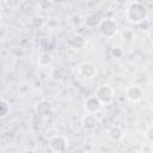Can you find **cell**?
<instances>
[{"instance_id":"5b68a950","label":"cell","mask_w":153,"mask_h":153,"mask_svg":"<svg viewBox=\"0 0 153 153\" xmlns=\"http://www.w3.org/2000/svg\"><path fill=\"white\" fill-rule=\"evenodd\" d=\"M124 96H126V98L129 102H131V103H139V102L142 100L145 93H143V90L139 85H129L124 90Z\"/></svg>"},{"instance_id":"2e32d148","label":"cell","mask_w":153,"mask_h":153,"mask_svg":"<svg viewBox=\"0 0 153 153\" xmlns=\"http://www.w3.org/2000/svg\"><path fill=\"white\" fill-rule=\"evenodd\" d=\"M137 29H139L141 32H147V31L151 29V22H149L148 19L142 20L141 23L137 24Z\"/></svg>"},{"instance_id":"ac0fdd59","label":"cell","mask_w":153,"mask_h":153,"mask_svg":"<svg viewBox=\"0 0 153 153\" xmlns=\"http://www.w3.org/2000/svg\"><path fill=\"white\" fill-rule=\"evenodd\" d=\"M29 90H30V85L29 84H20L19 87H18V91L20 93H26Z\"/></svg>"},{"instance_id":"ffe728a7","label":"cell","mask_w":153,"mask_h":153,"mask_svg":"<svg viewBox=\"0 0 153 153\" xmlns=\"http://www.w3.org/2000/svg\"><path fill=\"white\" fill-rule=\"evenodd\" d=\"M72 22H73L74 25H78V24L80 23V16H78V14H73V16H72Z\"/></svg>"},{"instance_id":"8fae6325","label":"cell","mask_w":153,"mask_h":153,"mask_svg":"<svg viewBox=\"0 0 153 153\" xmlns=\"http://www.w3.org/2000/svg\"><path fill=\"white\" fill-rule=\"evenodd\" d=\"M86 38L80 35V33H76V35H73L71 38H69V45L74 49V50H81L85 48L86 45Z\"/></svg>"},{"instance_id":"d6986e66","label":"cell","mask_w":153,"mask_h":153,"mask_svg":"<svg viewBox=\"0 0 153 153\" xmlns=\"http://www.w3.org/2000/svg\"><path fill=\"white\" fill-rule=\"evenodd\" d=\"M53 76H54V79L61 80V79H62V74H61V71H60V69H54V72H53Z\"/></svg>"},{"instance_id":"cb8c5ba5","label":"cell","mask_w":153,"mask_h":153,"mask_svg":"<svg viewBox=\"0 0 153 153\" xmlns=\"http://www.w3.org/2000/svg\"><path fill=\"white\" fill-rule=\"evenodd\" d=\"M85 153H96V152H92V151H88V152H85Z\"/></svg>"},{"instance_id":"9a60e30c","label":"cell","mask_w":153,"mask_h":153,"mask_svg":"<svg viewBox=\"0 0 153 153\" xmlns=\"http://www.w3.org/2000/svg\"><path fill=\"white\" fill-rule=\"evenodd\" d=\"M10 112V104L5 99H0V118H4Z\"/></svg>"},{"instance_id":"484cf974","label":"cell","mask_w":153,"mask_h":153,"mask_svg":"<svg viewBox=\"0 0 153 153\" xmlns=\"http://www.w3.org/2000/svg\"><path fill=\"white\" fill-rule=\"evenodd\" d=\"M0 84H1V79H0Z\"/></svg>"},{"instance_id":"52a82bcc","label":"cell","mask_w":153,"mask_h":153,"mask_svg":"<svg viewBox=\"0 0 153 153\" xmlns=\"http://www.w3.org/2000/svg\"><path fill=\"white\" fill-rule=\"evenodd\" d=\"M103 108V104L94 97V96H90L84 100V109L86 110L87 114H98Z\"/></svg>"},{"instance_id":"7402d4cb","label":"cell","mask_w":153,"mask_h":153,"mask_svg":"<svg viewBox=\"0 0 153 153\" xmlns=\"http://www.w3.org/2000/svg\"><path fill=\"white\" fill-rule=\"evenodd\" d=\"M73 153H85V151L81 148V147H78V148H75L74 149V152Z\"/></svg>"},{"instance_id":"44dd1931","label":"cell","mask_w":153,"mask_h":153,"mask_svg":"<svg viewBox=\"0 0 153 153\" xmlns=\"http://www.w3.org/2000/svg\"><path fill=\"white\" fill-rule=\"evenodd\" d=\"M112 54H114V55H117V56H120V55L122 54V51H121L120 49H117V48H116V49H114V50H112Z\"/></svg>"},{"instance_id":"4fadbf2b","label":"cell","mask_w":153,"mask_h":153,"mask_svg":"<svg viewBox=\"0 0 153 153\" xmlns=\"http://www.w3.org/2000/svg\"><path fill=\"white\" fill-rule=\"evenodd\" d=\"M100 20H102V17L98 13H93V14H91V16H88L86 18V22L85 23L90 27H96V26H98V24H99Z\"/></svg>"},{"instance_id":"3957f363","label":"cell","mask_w":153,"mask_h":153,"mask_svg":"<svg viewBox=\"0 0 153 153\" xmlns=\"http://www.w3.org/2000/svg\"><path fill=\"white\" fill-rule=\"evenodd\" d=\"M93 96L104 105V104L111 103V100L114 99V96H115V91L109 84H102L96 88Z\"/></svg>"},{"instance_id":"7c38bea8","label":"cell","mask_w":153,"mask_h":153,"mask_svg":"<svg viewBox=\"0 0 153 153\" xmlns=\"http://www.w3.org/2000/svg\"><path fill=\"white\" fill-rule=\"evenodd\" d=\"M53 56L49 53H42L37 57V65L41 68H49L53 66Z\"/></svg>"},{"instance_id":"ba28073f","label":"cell","mask_w":153,"mask_h":153,"mask_svg":"<svg viewBox=\"0 0 153 153\" xmlns=\"http://www.w3.org/2000/svg\"><path fill=\"white\" fill-rule=\"evenodd\" d=\"M79 74L85 79H92L97 74V67L92 62H82L78 67Z\"/></svg>"},{"instance_id":"6da1fadb","label":"cell","mask_w":153,"mask_h":153,"mask_svg":"<svg viewBox=\"0 0 153 153\" xmlns=\"http://www.w3.org/2000/svg\"><path fill=\"white\" fill-rule=\"evenodd\" d=\"M148 10L143 2L140 1H131L128 4L126 8V18L129 23L137 25L142 20L147 19Z\"/></svg>"},{"instance_id":"5bb4252c","label":"cell","mask_w":153,"mask_h":153,"mask_svg":"<svg viewBox=\"0 0 153 153\" xmlns=\"http://www.w3.org/2000/svg\"><path fill=\"white\" fill-rule=\"evenodd\" d=\"M134 37H135V32L133 29H124L122 30V39L127 43H130L134 41Z\"/></svg>"},{"instance_id":"277c9868","label":"cell","mask_w":153,"mask_h":153,"mask_svg":"<svg viewBox=\"0 0 153 153\" xmlns=\"http://www.w3.org/2000/svg\"><path fill=\"white\" fill-rule=\"evenodd\" d=\"M68 139L61 134H55L49 137V147L55 153H65L68 148Z\"/></svg>"},{"instance_id":"7a4b0ae2","label":"cell","mask_w":153,"mask_h":153,"mask_svg":"<svg viewBox=\"0 0 153 153\" xmlns=\"http://www.w3.org/2000/svg\"><path fill=\"white\" fill-rule=\"evenodd\" d=\"M97 27L98 32L105 38H112L118 31V24L114 18H102Z\"/></svg>"},{"instance_id":"e0dca14e","label":"cell","mask_w":153,"mask_h":153,"mask_svg":"<svg viewBox=\"0 0 153 153\" xmlns=\"http://www.w3.org/2000/svg\"><path fill=\"white\" fill-rule=\"evenodd\" d=\"M145 137H146V140H147L149 143L153 142V126H152V124H149V126L146 128V130H145Z\"/></svg>"},{"instance_id":"30bf717a","label":"cell","mask_w":153,"mask_h":153,"mask_svg":"<svg viewBox=\"0 0 153 153\" xmlns=\"http://www.w3.org/2000/svg\"><path fill=\"white\" fill-rule=\"evenodd\" d=\"M98 124V118L93 114H87L81 118V126L86 130H93Z\"/></svg>"},{"instance_id":"603a6c76","label":"cell","mask_w":153,"mask_h":153,"mask_svg":"<svg viewBox=\"0 0 153 153\" xmlns=\"http://www.w3.org/2000/svg\"><path fill=\"white\" fill-rule=\"evenodd\" d=\"M23 153H36L33 149H31V148H27V149H25V151H23Z\"/></svg>"},{"instance_id":"9c48e42d","label":"cell","mask_w":153,"mask_h":153,"mask_svg":"<svg viewBox=\"0 0 153 153\" xmlns=\"http://www.w3.org/2000/svg\"><path fill=\"white\" fill-rule=\"evenodd\" d=\"M106 136L110 141L112 142H118L122 137H123V129L120 126H110L106 130Z\"/></svg>"},{"instance_id":"d4e9b609","label":"cell","mask_w":153,"mask_h":153,"mask_svg":"<svg viewBox=\"0 0 153 153\" xmlns=\"http://www.w3.org/2000/svg\"><path fill=\"white\" fill-rule=\"evenodd\" d=\"M0 25H1V18H0Z\"/></svg>"},{"instance_id":"8992f818","label":"cell","mask_w":153,"mask_h":153,"mask_svg":"<svg viewBox=\"0 0 153 153\" xmlns=\"http://www.w3.org/2000/svg\"><path fill=\"white\" fill-rule=\"evenodd\" d=\"M35 111H36V115L41 116L42 118H45V117H49L51 115V112H53V105L47 99H41V100H38L36 103Z\"/></svg>"}]
</instances>
